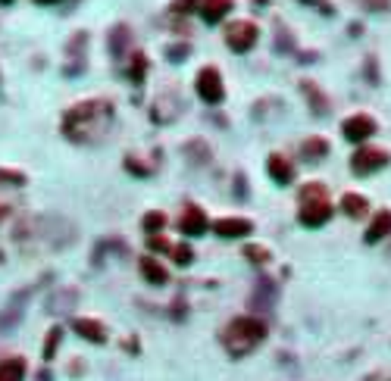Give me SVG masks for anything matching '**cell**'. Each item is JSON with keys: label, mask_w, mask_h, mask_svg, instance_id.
Wrapping results in <instances>:
<instances>
[{"label": "cell", "mask_w": 391, "mask_h": 381, "mask_svg": "<svg viewBox=\"0 0 391 381\" xmlns=\"http://www.w3.org/2000/svg\"><path fill=\"white\" fill-rule=\"evenodd\" d=\"M110 116H113V106L110 103H103V100H88V103H78L66 112L63 131L78 144L101 141L107 125H110Z\"/></svg>", "instance_id": "cell-1"}, {"label": "cell", "mask_w": 391, "mask_h": 381, "mask_svg": "<svg viewBox=\"0 0 391 381\" xmlns=\"http://www.w3.org/2000/svg\"><path fill=\"white\" fill-rule=\"evenodd\" d=\"M263 337H266V325L260 322V319H235V322L226 328L222 341H226L228 353L244 356V353H251Z\"/></svg>", "instance_id": "cell-2"}, {"label": "cell", "mask_w": 391, "mask_h": 381, "mask_svg": "<svg viewBox=\"0 0 391 381\" xmlns=\"http://www.w3.org/2000/svg\"><path fill=\"white\" fill-rule=\"evenodd\" d=\"M332 216V203H328V191L319 181H310L301 187V222L310 228H319Z\"/></svg>", "instance_id": "cell-3"}, {"label": "cell", "mask_w": 391, "mask_h": 381, "mask_svg": "<svg viewBox=\"0 0 391 381\" xmlns=\"http://www.w3.org/2000/svg\"><path fill=\"white\" fill-rule=\"evenodd\" d=\"M388 150H382V147H360L357 153L351 156V169L357 175H369V172H376V169H382V166H388Z\"/></svg>", "instance_id": "cell-4"}, {"label": "cell", "mask_w": 391, "mask_h": 381, "mask_svg": "<svg viewBox=\"0 0 391 381\" xmlns=\"http://www.w3.org/2000/svg\"><path fill=\"white\" fill-rule=\"evenodd\" d=\"M257 25L253 22H247V19H241V22H235V25H228V31H226V41H228V47L235 50V53H247V50L257 44Z\"/></svg>", "instance_id": "cell-5"}, {"label": "cell", "mask_w": 391, "mask_h": 381, "mask_svg": "<svg viewBox=\"0 0 391 381\" xmlns=\"http://www.w3.org/2000/svg\"><path fill=\"white\" fill-rule=\"evenodd\" d=\"M197 97L207 100V103H222V97H226L222 78H219V72H216L213 66L201 69V75H197Z\"/></svg>", "instance_id": "cell-6"}, {"label": "cell", "mask_w": 391, "mask_h": 381, "mask_svg": "<svg viewBox=\"0 0 391 381\" xmlns=\"http://www.w3.org/2000/svg\"><path fill=\"white\" fill-rule=\"evenodd\" d=\"M376 135V122H372L369 116H351L344 122V137L353 144H363L366 137Z\"/></svg>", "instance_id": "cell-7"}, {"label": "cell", "mask_w": 391, "mask_h": 381, "mask_svg": "<svg viewBox=\"0 0 391 381\" xmlns=\"http://www.w3.org/2000/svg\"><path fill=\"white\" fill-rule=\"evenodd\" d=\"M178 228H182V235H203L207 231V216H203L197 206H185L182 210V219H178Z\"/></svg>", "instance_id": "cell-8"}, {"label": "cell", "mask_w": 391, "mask_h": 381, "mask_svg": "<svg viewBox=\"0 0 391 381\" xmlns=\"http://www.w3.org/2000/svg\"><path fill=\"white\" fill-rule=\"evenodd\" d=\"M266 169H269V178L276 181V185H288V181H294V169H291V162L285 160L282 153H272L269 162H266Z\"/></svg>", "instance_id": "cell-9"}, {"label": "cell", "mask_w": 391, "mask_h": 381, "mask_svg": "<svg viewBox=\"0 0 391 381\" xmlns=\"http://www.w3.org/2000/svg\"><path fill=\"white\" fill-rule=\"evenodd\" d=\"M253 225L247 222V219H219V222H213V231L219 237H244L251 235Z\"/></svg>", "instance_id": "cell-10"}, {"label": "cell", "mask_w": 391, "mask_h": 381, "mask_svg": "<svg viewBox=\"0 0 391 381\" xmlns=\"http://www.w3.org/2000/svg\"><path fill=\"white\" fill-rule=\"evenodd\" d=\"M385 235H391V212H388V210L376 212V219H372V225H369V228H366V244H376V241H382Z\"/></svg>", "instance_id": "cell-11"}, {"label": "cell", "mask_w": 391, "mask_h": 381, "mask_svg": "<svg viewBox=\"0 0 391 381\" xmlns=\"http://www.w3.org/2000/svg\"><path fill=\"white\" fill-rule=\"evenodd\" d=\"M228 10H232V0H201V16L207 19L210 25L219 22Z\"/></svg>", "instance_id": "cell-12"}, {"label": "cell", "mask_w": 391, "mask_h": 381, "mask_svg": "<svg viewBox=\"0 0 391 381\" xmlns=\"http://www.w3.org/2000/svg\"><path fill=\"white\" fill-rule=\"evenodd\" d=\"M76 331H78L82 337H88V341H94V344H103V341H107V331H103V325L94 322V319H78V322H76Z\"/></svg>", "instance_id": "cell-13"}, {"label": "cell", "mask_w": 391, "mask_h": 381, "mask_svg": "<svg viewBox=\"0 0 391 381\" xmlns=\"http://www.w3.org/2000/svg\"><path fill=\"white\" fill-rule=\"evenodd\" d=\"M341 210H344L351 219H363L366 212H369V203H366L360 194H344V200H341Z\"/></svg>", "instance_id": "cell-14"}, {"label": "cell", "mask_w": 391, "mask_h": 381, "mask_svg": "<svg viewBox=\"0 0 391 381\" xmlns=\"http://www.w3.org/2000/svg\"><path fill=\"white\" fill-rule=\"evenodd\" d=\"M22 378H26V362L19 356L0 362V381H22Z\"/></svg>", "instance_id": "cell-15"}, {"label": "cell", "mask_w": 391, "mask_h": 381, "mask_svg": "<svg viewBox=\"0 0 391 381\" xmlns=\"http://www.w3.org/2000/svg\"><path fill=\"white\" fill-rule=\"evenodd\" d=\"M141 272H144V278L151 281V285H163V281H166V269L160 266L157 260H151V256H144V260H141Z\"/></svg>", "instance_id": "cell-16"}, {"label": "cell", "mask_w": 391, "mask_h": 381, "mask_svg": "<svg viewBox=\"0 0 391 381\" xmlns=\"http://www.w3.org/2000/svg\"><path fill=\"white\" fill-rule=\"evenodd\" d=\"M303 160H310V162H316V160H322V156L328 153V147H326V141L322 137H310V141H303Z\"/></svg>", "instance_id": "cell-17"}, {"label": "cell", "mask_w": 391, "mask_h": 381, "mask_svg": "<svg viewBox=\"0 0 391 381\" xmlns=\"http://www.w3.org/2000/svg\"><path fill=\"white\" fill-rule=\"evenodd\" d=\"M303 94L310 97V103H313V110H316V112H328V103L322 100V94H319V87H316V85L303 81Z\"/></svg>", "instance_id": "cell-18"}, {"label": "cell", "mask_w": 391, "mask_h": 381, "mask_svg": "<svg viewBox=\"0 0 391 381\" xmlns=\"http://www.w3.org/2000/svg\"><path fill=\"white\" fill-rule=\"evenodd\" d=\"M163 225H166V216H163V212L151 210V212L144 216V228H147V231H163Z\"/></svg>", "instance_id": "cell-19"}, {"label": "cell", "mask_w": 391, "mask_h": 381, "mask_svg": "<svg viewBox=\"0 0 391 381\" xmlns=\"http://www.w3.org/2000/svg\"><path fill=\"white\" fill-rule=\"evenodd\" d=\"M172 260H176L178 266H188V262L194 260V253H191V247H185V244H178V247H172Z\"/></svg>", "instance_id": "cell-20"}, {"label": "cell", "mask_w": 391, "mask_h": 381, "mask_svg": "<svg viewBox=\"0 0 391 381\" xmlns=\"http://www.w3.org/2000/svg\"><path fill=\"white\" fill-rule=\"evenodd\" d=\"M144 69H147L144 53H135V60H132V72H128V75H132L135 81H141V78H144Z\"/></svg>", "instance_id": "cell-21"}, {"label": "cell", "mask_w": 391, "mask_h": 381, "mask_svg": "<svg viewBox=\"0 0 391 381\" xmlns=\"http://www.w3.org/2000/svg\"><path fill=\"white\" fill-rule=\"evenodd\" d=\"M63 337V331L60 328H53L51 335H47V347H44V356H53V350H57V341Z\"/></svg>", "instance_id": "cell-22"}, {"label": "cell", "mask_w": 391, "mask_h": 381, "mask_svg": "<svg viewBox=\"0 0 391 381\" xmlns=\"http://www.w3.org/2000/svg\"><path fill=\"white\" fill-rule=\"evenodd\" d=\"M122 50H126V28H116V35H113V53L119 56Z\"/></svg>", "instance_id": "cell-23"}, {"label": "cell", "mask_w": 391, "mask_h": 381, "mask_svg": "<svg viewBox=\"0 0 391 381\" xmlns=\"http://www.w3.org/2000/svg\"><path fill=\"white\" fill-rule=\"evenodd\" d=\"M147 247H151V250H172V244L163 241V237H151V241H147Z\"/></svg>", "instance_id": "cell-24"}, {"label": "cell", "mask_w": 391, "mask_h": 381, "mask_svg": "<svg viewBox=\"0 0 391 381\" xmlns=\"http://www.w3.org/2000/svg\"><path fill=\"white\" fill-rule=\"evenodd\" d=\"M247 256H251V260H260V262L269 260V253H266V250H247Z\"/></svg>", "instance_id": "cell-25"}, {"label": "cell", "mask_w": 391, "mask_h": 381, "mask_svg": "<svg viewBox=\"0 0 391 381\" xmlns=\"http://www.w3.org/2000/svg\"><path fill=\"white\" fill-rule=\"evenodd\" d=\"M388 6V0H366V6H369V10H378V6Z\"/></svg>", "instance_id": "cell-26"}, {"label": "cell", "mask_w": 391, "mask_h": 381, "mask_svg": "<svg viewBox=\"0 0 391 381\" xmlns=\"http://www.w3.org/2000/svg\"><path fill=\"white\" fill-rule=\"evenodd\" d=\"M38 3H53V0H38Z\"/></svg>", "instance_id": "cell-27"}, {"label": "cell", "mask_w": 391, "mask_h": 381, "mask_svg": "<svg viewBox=\"0 0 391 381\" xmlns=\"http://www.w3.org/2000/svg\"><path fill=\"white\" fill-rule=\"evenodd\" d=\"M0 3H13V0H0Z\"/></svg>", "instance_id": "cell-28"}]
</instances>
